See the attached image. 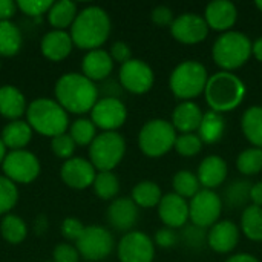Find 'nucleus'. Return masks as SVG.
Returning <instances> with one entry per match:
<instances>
[{
    "instance_id": "f257e3e1",
    "label": "nucleus",
    "mask_w": 262,
    "mask_h": 262,
    "mask_svg": "<svg viewBox=\"0 0 262 262\" xmlns=\"http://www.w3.org/2000/svg\"><path fill=\"white\" fill-rule=\"evenodd\" d=\"M57 103L68 112L84 114L92 111L98 101V89L83 74H64L55 84Z\"/></svg>"
},
{
    "instance_id": "f03ea898",
    "label": "nucleus",
    "mask_w": 262,
    "mask_h": 262,
    "mask_svg": "<svg viewBox=\"0 0 262 262\" xmlns=\"http://www.w3.org/2000/svg\"><path fill=\"white\" fill-rule=\"evenodd\" d=\"M111 34V18L100 6H88L80 11L71 26V38L80 49H98Z\"/></svg>"
},
{
    "instance_id": "7ed1b4c3",
    "label": "nucleus",
    "mask_w": 262,
    "mask_h": 262,
    "mask_svg": "<svg viewBox=\"0 0 262 262\" xmlns=\"http://www.w3.org/2000/svg\"><path fill=\"white\" fill-rule=\"evenodd\" d=\"M246 92L247 89L244 81L238 75L226 71H220L209 77L204 89L210 111L218 114L235 111L243 103Z\"/></svg>"
},
{
    "instance_id": "20e7f679",
    "label": "nucleus",
    "mask_w": 262,
    "mask_h": 262,
    "mask_svg": "<svg viewBox=\"0 0 262 262\" xmlns=\"http://www.w3.org/2000/svg\"><path fill=\"white\" fill-rule=\"evenodd\" d=\"M252 55L250 38L239 31H227L221 34L212 48L213 61L226 72H232L244 66Z\"/></svg>"
},
{
    "instance_id": "39448f33",
    "label": "nucleus",
    "mask_w": 262,
    "mask_h": 262,
    "mask_svg": "<svg viewBox=\"0 0 262 262\" xmlns=\"http://www.w3.org/2000/svg\"><path fill=\"white\" fill-rule=\"evenodd\" d=\"M28 124L38 134L46 137H58L68 129V114L54 100L38 98L26 109Z\"/></svg>"
},
{
    "instance_id": "423d86ee",
    "label": "nucleus",
    "mask_w": 262,
    "mask_h": 262,
    "mask_svg": "<svg viewBox=\"0 0 262 262\" xmlns=\"http://www.w3.org/2000/svg\"><path fill=\"white\" fill-rule=\"evenodd\" d=\"M207 80V69L203 63L196 60H186L172 71L169 86L177 98L183 101H192V98L204 92Z\"/></svg>"
},
{
    "instance_id": "0eeeda50",
    "label": "nucleus",
    "mask_w": 262,
    "mask_h": 262,
    "mask_svg": "<svg viewBox=\"0 0 262 262\" xmlns=\"http://www.w3.org/2000/svg\"><path fill=\"white\" fill-rule=\"evenodd\" d=\"M177 141V130L170 121L155 118L147 121L138 134V146L146 157L160 158L170 152Z\"/></svg>"
},
{
    "instance_id": "6e6552de",
    "label": "nucleus",
    "mask_w": 262,
    "mask_h": 262,
    "mask_svg": "<svg viewBox=\"0 0 262 262\" xmlns=\"http://www.w3.org/2000/svg\"><path fill=\"white\" fill-rule=\"evenodd\" d=\"M126 152L124 138L117 132H103L95 137L89 147V158L92 166L100 172H112Z\"/></svg>"
},
{
    "instance_id": "1a4fd4ad",
    "label": "nucleus",
    "mask_w": 262,
    "mask_h": 262,
    "mask_svg": "<svg viewBox=\"0 0 262 262\" xmlns=\"http://www.w3.org/2000/svg\"><path fill=\"white\" fill-rule=\"evenodd\" d=\"M114 238L104 227L89 226L75 243V247L88 262H98L106 259L114 250Z\"/></svg>"
},
{
    "instance_id": "9d476101",
    "label": "nucleus",
    "mask_w": 262,
    "mask_h": 262,
    "mask_svg": "<svg viewBox=\"0 0 262 262\" xmlns=\"http://www.w3.org/2000/svg\"><path fill=\"white\" fill-rule=\"evenodd\" d=\"M223 212V200L215 190L201 189L189 203V220L193 226L209 229L215 226Z\"/></svg>"
},
{
    "instance_id": "9b49d317",
    "label": "nucleus",
    "mask_w": 262,
    "mask_h": 262,
    "mask_svg": "<svg viewBox=\"0 0 262 262\" xmlns=\"http://www.w3.org/2000/svg\"><path fill=\"white\" fill-rule=\"evenodd\" d=\"M5 177L12 183L28 184L40 173V163L37 157L28 150H11L2 163Z\"/></svg>"
},
{
    "instance_id": "f8f14e48",
    "label": "nucleus",
    "mask_w": 262,
    "mask_h": 262,
    "mask_svg": "<svg viewBox=\"0 0 262 262\" xmlns=\"http://www.w3.org/2000/svg\"><path fill=\"white\" fill-rule=\"evenodd\" d=\"M127 109L120 98H100L91 111V121L104 132H115L124 124Z\"/></svg>"
},
{
    "instance_id": "ddd939ff",
    "label": "nucleus",
    "mask_w": 262,
    "mask_h": 262,
    "mask_svg": "<svg viewBox=\"0 0 262 262\" xmlns=\"http://www.w3.org/2000/svg\"><path fill=\"white\" fill-rule=\"evenodd\" d=\"M155 75L152 68L137 58H130L120 68V84L132 94H146L152 89Z\"/></svg>"
},
{
    "instance_id": "4468645a",
    "label": "nucleus",
    "mask_w": 262,
    "mask_h": 262,
    "mask_svg": "<svg viewBox=\"0 0 262 262\" xmlns=\"http://www.w3.org/2000/svg\"><path fill=\"white\" fill-rule=\"evenodd\" d=\"M120 262H152L155 246L144 232H129L118 243Z\"/></svg>"
},
{
    "instance_id": "2eb2a0df",
    "label": "nucleus",
    "mask_w": 262,
    "mask_h": 262,
    "mask_svg": "<svg viewBox=\"0 0 262 262\" xmlns=\"http://www.w3.org/2000/svg\"><path fill=\"white\" fill-rule=\"evenodd\" d=\"M170 34L183 45H196L207 38L209 26L204 17L193 12H184L170 25Z\"/></svg>"
},
{
    "instance_id": "dca6fc26",
    "label": "nucleus",
    "mask_w": 262,
    "mask_h": 262,
    "mask_svg": "<svg viewBox=\"0 0 262 262\" xmlns=\"http://www.w3.org/2000/svg\"><path fill=\"white\" fill-rule=\"evenodd\" d=\"M158 216L169 229H181L189 221V203L175 192L163 195L158 204Z\"/></svg>"
},
{
    "instance_id": "f3484780",
    "label": "nucleus",
    "mask_w": 262,
    "mask_h": 262,
    "mask_svg": "<svg viewBox=\"0 0 262 262\" xmlns=\"http://www.w3.org/2000/svg\"><path fill=\"white\" fill-rule=\"evenodd\" d=\"M97 169L91 161L84 158H69L61 166V180L72 189H88L94 184L97 177Z\"/></svg>"
},
{
    "instance_id": "a211bd4d",
    "label": "nucleus",
    "mask_w": 262,
    "mask_h": 262,
    "mask_svg": "<svg viewBox=\"0 0 262 262\" xmlns=\"http://www.w3.org/2000/svg\"><path fill=\"white\" fill-rule=\"evenodd\" d=\"M238 18V9L230 0H213L206 6L204 20L209 29L227 32L233 28Z\"/></svg>"
},
{
    "instance_id": "6ab92c4d",
    "label": "nucleus",
    "mask_w": 262,
    "mask_h": 262,
    "mask_svg": "<svg viewBox=\"0 0 262 262\" xmlns=\"http://www.w3.org/2000/svg\"><path fill=\"white\" fill-rule=\"evenodd\" d=\"M239 243V229L233 221H218L207 232V246L216 253H229Z\"/></svg>"
},
{
    "instance_id": "aec40b11",
    "label": "nucleus",
    "mask_w": 262,
    "mask_h": 262,
    "mask_svg": "<svg viewBox=\"0 0 262 262\" xmlns=\"http://www.w3.org/2000/svg\"><path fill=\"white\" fill-rule=\"evenodd\" d=\"M138 220V206L132 201V198H117L107 209V221L109 224L120 230L129 232Z\"/></svg>"
},
{
    "instance_id": "412c9836",
    "label": "nucleus",
    "mask_w": 262,
    "mask_h": 262,
    "mask_svg": "<svg viewBox=\"0 0 262 262\" xmlns=\"http://www.w3.org/2000/svg\"><path fill=\"white\" fill-rule=\"evenodd\" d=\"M227 172L229 169H227V163L224 158H221L220 155H209L198 166L196 177L200 180V184L204 189L213 190L220 187L221 184H224L227 178Z\"/></svg>"
},
{
    "instance_id": "4be33fe9",
    "label": "nucleus",
    "mask_w": 262,
    "mask_h": 262,
    "mask_svg": "<svg viewBox=\"0 0 262 262\" xmlns=\"http://www.w3.org/2000/svg\"><path fill=\"white\" fill-rule=\"evenodd\" d=\"M81 69L83 75L91 81H103L111 75L114 69V60L109 52L103 49H94L84 55Z\"/></svg>"
},
{
    "instance_id": "5701e85b",
    "label": "nucleus",
    "mask_w": 262,
    "mask_h": 262,
    "mask_svg": "<svg viewBox=\"0 0 262 262\" xmlns=\"http://www.w3.org/2000/svg\"><path fill=\"white\" fill-rule=\"evenodd\" d=\"M204 112L193 101H181L172 114V126L181 134H193L200 129Z\"/></svg>"
},
{
    "instance_id": "b1692460",
    "label": "nucleus",
    "mask_w": 262,
    "mask_h": 262,
    "mask_svg": "<svg viewBox=\"0 0 262 262\" xmlns=\"http://www.w3.org/2000/svg\"><path fill=\"white\" fill-rule=\"evenodd\" d=\"M71 51H72L71 34L58 29L45 34L41 40V52L46 58L52 61H60L64 60L71 54Z\"/></svg>"
},
{
    "instance_id": "393cba45",
    "label": "nucleus",
    "mask_w": 262,
    "mask_h": 262,
    "mask_svg": "<svg viewBox=\"0 0 262 262\" xmlns=\"http://www.w3.org/2000/svg\"><path fill=\"white\" fill-rule=\"evenodd\" d=\"M26 112L25 95L14 86L0 88V114L9 120H17Z\"/></svg>"
},
{
    "instance_id": "a878e982",
    "label": "nucleus",
    "mask_w": 262,
    "mask_h": 262,
    "mask_svg": "<svg viewBox=\"0 0 262 262\" xmlns=\"http://www.w3.org/2000/svg\"><path fill=\"white\" fill-rule=\"evenodd\" d=\"M32 137V127L20 120L8 123L0 135L2 143L5 147H9L11 150H21Z\"/></svg>"
},
{
    "instance_id": "bb28decb",
    "label": "nucleus",
    "mask_w": 262,
    "mask_h": 262,
    "mask_svg": "<svg viewBox=\"0 0 262 262\" xmlns=\"http://www.w3.org/2000/svg\"><path fill=\"white\" fill-rule=\"evenodd\" d=\"M226 132V120L221 114L207 111L203 115V121L198 129V137L201 138L203 144H215L218 143Z\"/></svg>"
},
{
    "instance_id": "cd10ccee",
    "label": "nucleus",
    "mask_w": 262,
    "mask_h": 262,
    "mask_svg": "<svg viewBox=\"0 0 262 262\" xmlns=\"http://www.w3.org/2000/svg\"><path fill=\"white\" fill-rule=\"evenodd\" d=\"M241 129L255 147L262 149V106H252L243 114Z\"/></svg>"
},
{
    "instance_id": "c85d7f7f",
    "label": "nucleus",
    "mask_w": 262,
    "mask_h": 262,
    "mask_svg": "<svg viewBox=\"0 0 262 262\" xmlns=\"http://www.w3.org/2000/svg\"><path fill=\"white\" fill-rule=\"evenodd\" d=\"M75 17H77V5L69 0L55 2L48 11L49 23L58 31H63L68 26H72Z\"/></svg>"
},
{
    "instance_id": "c756f323",
    "label": "nucleus",
    "mask_w": 262,
    "mask_h": 262,
    "mask_svg": "<svg viewBox=\"0 0 262 262\" xmlns=\"http://www.w3.org/2000/svg\"><path fill=\"white\" fill-rule=\"evenodd\" d=\"M163 192L155 181H140L132 189V201L143 209H152L160 204Z\"/></svg>"
},
{
    "instance_id": "7c9ffc66",
    "label": "nucleus",
    "mask_w": 262,
    "mask_h": 262,
    "mask_svg": "<svg viewBox=\"0 0 262 262\" xmlns=\"http://www.w3.org/2000/svg\"><path fill=\"white\" fill-rule=\"evenodd\" d=\"M241 230L250 241H262V207L247 206L241 215Z\"/></svg>"
},
{
    "instance_id": "2f4dec72",
    "label": "nucleus",
    "mask_w": 262,
    "mask_h": 262,
    "mask_svg": "<svg viewBox=\"0 0 262 262\" xmlns=\"http://www.w3.org/2000/svg\"><path fill=\"white\" fill-rule=\"evenodd\" d=\"M21 48V32L11 21H0V55H15Z\"/></svg>"
},
{
    "instance_id": "473e14b6",
    "label": "nucleus",
    "mask_w": 262,
    "mask_h": 262,
    "mask_svg": "<svg viewBox=\"0 0 262 262\" xmlns=\"http://www.w3.org/2000/svg\"><path fill=\"white\" fill-rule=\"evenodd\" d=\"M252 183L247 180H235L224 190V201L230 209H238L247 204L250 200Z\"/></svg>"
},
{
    "instance_id": "72a5a7b5",
    "label": "nucleus",
    "mask_w": 262,
    "mask_h": 262,
    "mask_svg": "<svg viewBox=\"0 0 262 262\" xmlns=\"http://www.w3.org/2000/svg\"><path fill=\"white\" fill-rule=\"evenodd\" d=\"M172 186H173L175 193L184 200H192L201 190V184H200L198 177L195 173H192L190 170L177 172L173 180H172Z\"/></svg>"
},
{
    "instance_id": "f704fd0d",
    "label": "nucleus",
    "mask_w": 262,
    "mask_h": 262,
    "mask_svg": "<svg viewBox=\"0 0 262 262\" xmlns=\"http://www.w3.org/2000/svg\"><path fill=\"white\" fill-rule=\"evenodd\" d=\"M0 232L9 244H18L26 238V224L15 215H6L0 223Z\"/></svg>"
},
{
    "instance_id": "c9c22d12",
    "label": "nucleus",
    "mask_w": 262,
    "mask_h": 262,
    "mask_svg": "<svg viewBox=\"0 0 262 262\" xmlns=\"http://www.w3.org/2000/svg\"><path fill=\"white\" fill-rule=\"evenodd\" d=\"M236 167L246 177L258 175L262 170V149L250 147V149L243 150L238 155Z\"/></svg>"
},
{
    "instance_id": "e433bc0d",
    "label": "nucleus",
    "mask_w": 262,
    "mask_h": 262,
    "mask_svg": "<svg viewBox=\"0 0 262 262\" xmlns=\"http://www.w3.org/2000/svg\"><path fill=\"white\" fill-rule=\"evenodd\" d=\"M92 186L101 200H114L120 192V181L112 172H98Z\"/></svg>"
},
{
    "instance_id": "4c0bfd02",
    "label": "nucleus",
    "mask_w": 262,
    "mask_h": 262,
    "mask_svg": "<svg viewBox=\"0 0 262 262\" xmlns=\"http://www.w3.org/2000/svg\"><path fill=\"white\" fill-rule=\"evenodd\" d=\"M95 124L91 121V120H86V118H80L77 121L72 123L71 126V138L74 140L75 144L78 146H91V143L95 140Z\"/></svg>"
},
{
    "instance_id": "58836bf2",
    "label": "nucleus",
    "mask_w": 262,
    "mask_h": 262,
    "mask_svg": "<svg viewBox=\"0 0 262 262\" xmlns=\"http://www.w3.org/2000/svg\"><path fill=\"white\" fill-rule=\"evenodd\" d=\"M173 149L181 157H195L203 149V141L198 134H181L177 137Z\"/></svg>"
},
{
    "instance_id": "ea45409f",
    "label": "nucleus",
    "mask_w": 262,
    "mask_h": 262,
    "mask_svg": "<svg viewBox=\"0 0 262 262\" xmlns=\"http://www.w3.org/2000/svg\"><path fill=\"white\" fill-rule=\"evenodd\" d=\"M207 229L198 227V226H184L183 232H181V239L183 243L192 249V250H200L207 244Z\"/></svg>"
},
{
    "instance_id": "a19ab883",
    "label": "nucleus",
    "mask_w": 262,
    "mask_h": 262,
    "mask_svg": "<svg viewBox=\"0 0 262 262\" xmlns=\"http://www.w3.org/2000/svg\"><path fill=\"white\" fill-rule=\"evenodd\" d=\"M18 198L15 184L6 177H0V215L9 212Z\"/></svg>"
},
{
    "instance_id": "79ce46f5",
    "label": "nucleus",
    "mask_w": 262,
    "mask_h": 262,
    "mask_svg": "<svg viewBox=\"0 0 262 262\" xmlns=\"http://www.w3.org/2000/svg\"><path fill=\"white\" fill-rule=\"evenodd\" d=\"M52 150L54 154L58 157V158H63V160H69L75 150V143L74 140L71 138L69 134H61L58 137H54L52 138Z\"/></svg>"
},
{
    "instance_id": "37998d69",
    "label": "nucleus",
    "mask_w": 262,
    "mask_h": 262,
    "mask_svg": "<svg viewBox=\"0 0 262 262\" xmlns=\"http://www.w3.org/2000/svg\"><path fill=\"white\" fill-rule=\"evenodd\" d=\"M52 3L51 0H18L17 8L29 17H40L51 9Z\"/></svg>"
},
{
    "instance_id": "c03bdc74",
    "label": "nucleus",
    "mask_w": 262,
    "mask_h": 262,
    "mask_svg": "<svg viewBox=\"0 0 262 262\" xmlns=\"http://www.w3.org/2000/svg\"><path fill=\"white\" fill-rule=\"evenodd\" d=\"M178 241H180V235L173 229L163 227L155 233V244L161 249H173L178 244Z\"/></svg>"
},
{
    "instance_id": "a18cd8bd",
    "label": "nucleus",
    "mask_w": 262,
    "mask_h": 262,
    "mask_svg": "<svg viewBox=\"0 0 262 262\" xmlns=\"http://www.w3.org/2000/svg\"><path fill=\"white\" fill-rule=\"evenodd\" d=\"M83 232H84V226L77 218H66L61 224V233L66 239L77 243Z\"/></svg>"
},
{
    "instance_id": "49530a36",
    "label": "nucleus",
    "mask_w": 262,
    "mask_h": 262,
    "mask_svg": "<svg viewBox=\"0 0 262 262\" xmlns=\"http://www.w3.org/2000/svg\"><path fill=\"white\" fill-rule=\"evenodd\" d=\"M80 253L77 247L69 244H58L54 249V262H78Z\"/></svg>"
},
{
    "instance_id": "de8ad7c7",
    "label": "nucleus",
    "mask_w": 262,
    "mask_h": 262,
    "mask_svg": "<svg viewBox=\"0 0 262 262\" xmlns=\"http://www.w3.org/2000/svg\"><path fill=\"white\" fill-rule=\"evenodd\" d=\"M150 18L157 26H170L173 23V20H175L172 9L164 6V5H160V6L154 8V11L150 14Z\"/></svg>"
},
{
    "instance_id": "09e8293b",
    "label": "nucleus",
    "mask_w": 262,
    "mask_h": 262,
    "mask_svg": "<svg viewBox=\"0 0 262 262\" xmlns=\"http://www.w3.org/2000/svg\"><path fill=\"white\" fill-rule=\"evenodd\" d=\"M111 57L114 61H118L121 64H124L126 61H129L132 57V52H130V48L129 45H126L124 41H115L112 46H111Z\"/></svg>"
},
{
    "instance_id": "8fccbe9b",
    "label": "nucleus",
    "mask_w": 262,
    "mask_h": 262,
    "mask_svg": "<svg viewBox=\"0 0 262 262\" xmlns=\"http://www.w3.org/2000/svg\"><path fill=\"white\" fill-rule=\"evenodd\" d=\"M17 3L12 0H0V21H9V18L15 14Z\"/></svg>"
},
{
    "instance_id": "3c124183",
    "label": "nucleus",
    "mask_w": 262,
    "mask_h": 262,
    "mask_svg": "<svg viewBox=\"0 0 262 262\" xmlns=\"http://www.w3.org/2000/svg\"><path fill=\"white\" fill-rule=\"evenodd\" d=\"M120 88H121V84H118V83L114 81V80L104 81V84H103V91L106 92L104 97H107V98H118V95H120V92H121Z\"/></svg>"
},
{
    "instance_id": "603ef678",
    "label": "nucleus",
    "mask_w": 262,
    "mask_h": 262,
    "mask_svg": "<svg viewBox=\"0 0 262 262\" xmlns=\"http://www.w3.org/2000/svg\"><path fill=\"white\" fill-rule=\"evenodd\" d=\"M250 200L253 203V206L262 207V181H258L252 186L250 190Z\"/></svg>"
},
{
    "instance_id": "864d4df0",
    "label": "nucleus",
    "mask_w": 262,
    "mask_h": 262,
    "mask_svg": "<svg viewBox=\"0 0 262 262\" xmlns=\"http://www.w3.org/2000/svg\"><path fill=\"white\" fill-rule=\"evenodd\" d=\"M226 262H259L258 258H255L253 255L250 253H238V255H233L230 256Z\"/></svg>"
},
{
    "instance_id": "5fc2aeb1",
    "label": "nucleus",
    "mask_w": 262,
    "mask_h": 262,
    "mask_svg": "<svg viewBox=\"0 0 262 262\" xmlns=\"http://www.w3.org/2000/svg\"><path fill=\"white\" fill-rule=\"evenodd\" d=\"M252 55H253L258 61H262V37L256 38V40L252 43Z\"/></svg>"
},
{
    "instance_id": "6e6d98bb",
    "label": "nucleus",
    "mask_w": 262,
    "mask_h": 262,
    "mask_svg": "<svg viewBox=\"0 0 262 262\" xmlns=\"http://www.w3.org/2000/svg\"><path fill=\"white\" fill-rule=\"evenodd\" d=\"M5 150H6V147H5V144L2 143V140H0V164L3 163V160H5Z\"/></svg>"
},
{
    "instance_id": "4d7b16f0",
    "label": "nucleus",
    "mask_w": 262,
    "mask_h": 262,
    "mask_svg": "<svg viewBox=\"0 0 262 262\" xmlns=\"http://www.w3.org/2000/svg\"><path fill=\"white\" fill-rule=\"evenodd\" d=\"M255 5H256V8H258V9L262 12V0H256V3H255Z\"/></svg>"
},
{
    "instance_id": "13d9d810",
    "label": "nucleus",
    "mask_w": 262,
    "mask_h": 262,
    "mask_svg": "<svg viewBox=\"0 0 262 262\" xmlns=\"http://www.w3.org/2000/svg\"><path fill=\"white\" fill-rule=\"evenodd\" d=\"M52 262H54V261H52Z\"/></svg>"
}]
</instances>
